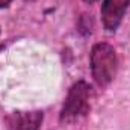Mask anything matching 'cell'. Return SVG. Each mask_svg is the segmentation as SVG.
<instances>
[{
    "label": "cell",
    "mask_w": 130,
    "mask_h": 130,
    "mask_svg": "<svg viewBox=\"0 0 130 130\" xmlns=\"http://www.w3.org/2000/svg\"><path fill=\"white\" fill-rule=\"evenodd\" d=\"M118 70V58L112 45L98 42L91 50V73L100 86L109 85Z\"/></svg>",
    "instance_id": "cell-1"
},
{
    "label": "cell",
    "mask_w": 130,
    "mask_h": 130,
    "mask_svg": "<svg viewBox=\"0 0 130 130\" xmlns=\"http://www.w3.org/2000/svg\"><path fill=\"white\" fill-rule=\"evenodd\" d=\"M12 0H0V9L2 8H6V6H9V3H11Z\"/></svg>",
    "instance_id": "cell-5"
},
{
    "label": "cell",
    "mask_w": 130,
    "mask_h": 130,
    "mask_svg": "<svg viewBox=\"0 0 130 130\" xmlns=\"http://www.w3.org/2000/svg\"><path fill=\"white\" fill-rule=\"evenodd\" d=\"M41 110H20L12 112L6 118V130H39L42 124Z\"/></svg>",
    "instance_id": "cell-4"
},
{
    "label": "cell",
    "mask_w": 130,
    "mask_h": 130,
    "mask_svg": "<svg viewBox=\"0 0 130 130\" xmlns=\"http://www.w3.org/2000/svg\"><path fill=\"white\" fill-rule=\"evenodd\" d=\"M83 2H86V3H89V5H91V3H94V2H97V0H83Z\"/></svg>",
    "instance_id": "cell-6"
},
{
    "label": "cell",
    "mask_w": 130,
    "mask_h": 130,
    "mask_svg": "<svg viewBox=\"0 0 130 130\" xmlns=\"http://www.w3.org/2000/svg\"><path fill=\"white\" fill-rule=\"evenodd\" d=\"M130 5V0H104L101 5V20L104 29L109 32L117 30Z\"/></svg>",
    "instance_id": "cell-3"
},
{
    "label": "cell",
    "mask_w": 130,
    "mask_h": 130,
    "mask_svg": "<svg viewBox=\"0 0 130 130\" xmlns=\"http://www.w3.org/2000/svg\"><path fill=\"white\" fill-rule=\"evenodd\" d=\"M89 86L86 82H77L74 83L68 95L64 101L62 110H61V121L71 123L79 120L80 117H85L89 110Z\"/></svg>",
    "instance_id": "cell-2"
}]
</instances>
